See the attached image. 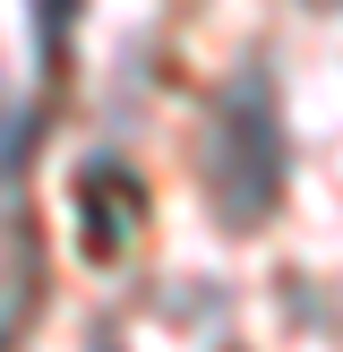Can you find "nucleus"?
I'll return each instance as SVG.
<instances>
[{
  "label": "nucleus",
  "mask_w": 343,
  "mask_h": 352,
  "mask_svg": "<svg viewBox=\"0 0 343 352\" xmlns=\"http://www.w3.org/2000/svg\"><path fill=\"white\" fill-rule=\"evenodd\" d=\"M69 9H78V0H43V17H51V34L69 26Z\"/></svg>",
  "instance_id": "1"
}]
</instances>
